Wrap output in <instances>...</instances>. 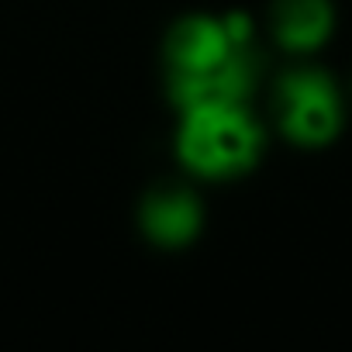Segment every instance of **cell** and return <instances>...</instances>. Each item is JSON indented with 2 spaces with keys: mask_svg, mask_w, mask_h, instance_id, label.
Masks as SVG:
<instances>
[{
  "mask_svg": "<svg viewBox=\"0 0 352 352\" xmlns=\"http://www.w3.org/2000/svg\"><path fill=\"white\" fill-rule=\"evenodd\" d=\"M263 145L266 135L242 104L190 111L184 114L180 135H176L180 162L204 180H232L249 173L259 162Z\"/></svg>",
  "mask_w": 352,
  "mask_h": 352,
  "instance_id": "6da1fadb",
  "label": "cell"
},
{
  "mask_svg": "<svg viewBox=\"0 0 352 352\" xmlns=\"http://www.w3.org/2000/svg\"><path fill=\"white\" fill-rule=\"evenodd\" d=\"M273 118L276 128L304 148H321L338 138L345 111L335 80L321 69L283 73L273 87Z\"/></svg>",
  "mask_w": 352,
  "mask_h": 352,
  "instance_id": "7a4b0ae2",
  "label": "cell"
},
{
  "mask_svg": "<svg viewBox=\"0 0 352 352\" xmlns=\"http://www.w3.org/2000/svg\"><path fill=\"white\" fill-rule=\"evenodd\" d=\"M259 80V59L252 45H239L218 66L197 73H169V100L184 114L208 107H235L245 104Z\"/></svg>",
  "mask_w": 352,
  "mask_h": 352,
  "instance_id": "3957f363",
  "label": "cell"
},
{
  "mask_svg": "<svg viewBox=\"0 0 352 352\" xmlns=\"http://www.w3.org/2000/svg\"><path fill=\"white\" fill-rule=\"evenodd\" d=\"M142 232L159 249H184L201 235L204 208L187 187H155L138 211Z\"/></svg>",
  "mask_w": 352,
  "mask_h": 352,
  "instance_id": "277c9868",
  "label": "cell"
},
{
  "mask_svg": "<svg viewBox=\"0 0 352 352\" xmlns=\"http://www.w3.org/2000/svg\"><path fill=\"white\" fill-rule=\"evenodd\" d=\"M239 45L232 42L225 21L194 14V18H180L169 28L162 56H166V69L169 73H197V69L218 66Z\"/></svg>",
  "mask_w": 352,
  "mask_h": 352,
  "instance_id": "5b68a950",
  "label": "cell"
},
{
  "mask_svg": "<svg viewBox=\"0 0 352 352\" xmlns=\"http://www.w3.org/2000/svg\"><path fill=\"white\" fill-rule=\"evenodd\" d=\"M273 38L287 52H314L335 28L331 0H273L270 8Z\"/></svg>",
  "mask_w": 352,
  "mask_h": 352,
  "instance_id": "8992f818",
  "label": "cell"
}]
</instances>
